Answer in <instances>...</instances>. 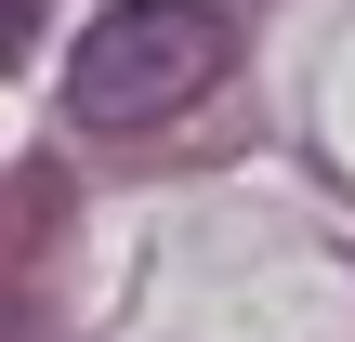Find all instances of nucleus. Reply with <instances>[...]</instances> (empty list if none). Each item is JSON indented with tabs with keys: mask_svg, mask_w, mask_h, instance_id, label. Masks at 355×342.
Listing matches in <instances>:
<instances>
[{
	"mask_svg": "<svg viewBox=\"0 0 355 342\" xmlns=\"http://www.w3.org/2000/svg\"><path fill=\"white\" fill-rule=\"evenodd\" d=\"M224 53H237V13H224V0H119V13L79 26L66 105H79L92 132H158V119H184V105L224 79Z\"/></svg>",
	"mask_w": 355,
	"mask_h": 342,
	"instance_id": "obj_1",
	"label": "nucleus"
}]
</instances>
